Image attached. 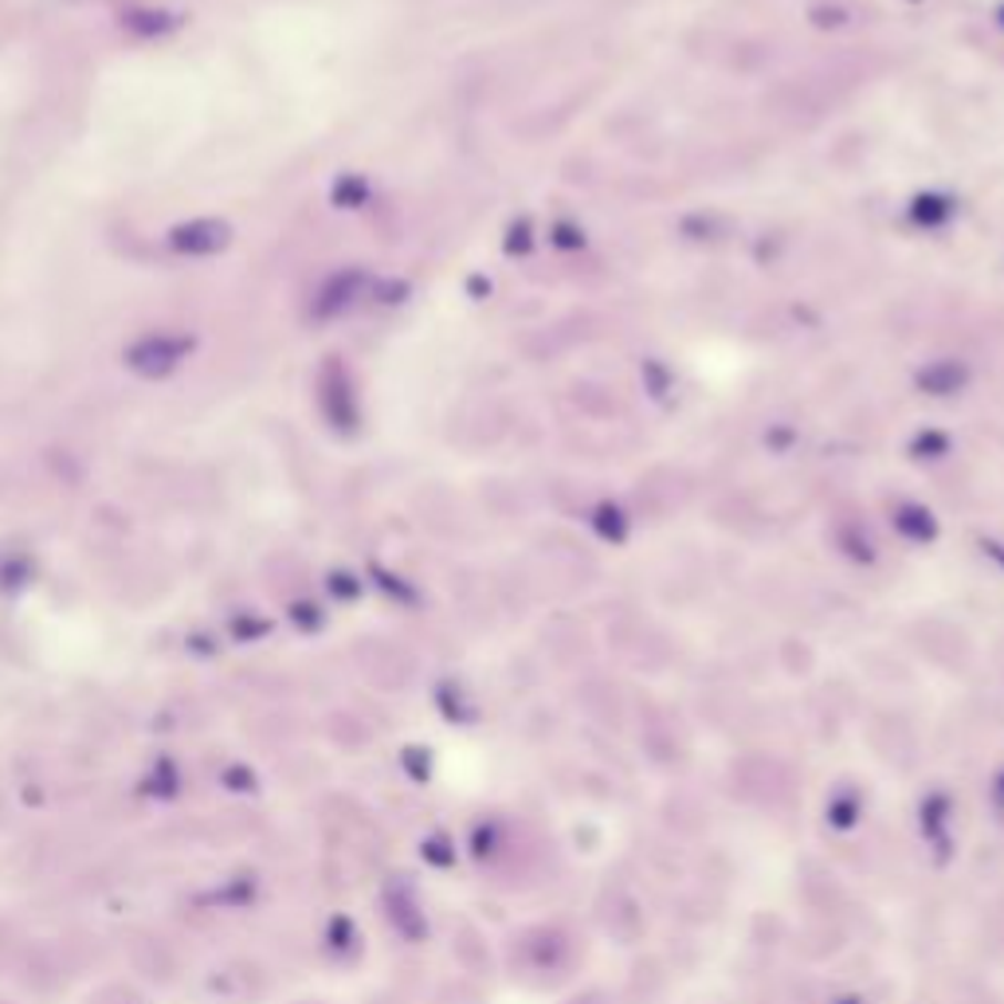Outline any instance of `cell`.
I'll return each mask as SVG.
<instances>
[{
	"mask_svg": "<svg viewBox=\"0 0 1004 1004\" xmlns=\"http://www.w3.org/2000/svg\"><path fill=\"white\" fill-rule=\"evenodd\" d=\"M193 353V338L189 334H146L126 350V365L138 377H169L180 361Z\"/></svg>",
	"mask_w": 1004,
	"mask_h": 1004,
	"instance_id": "cell-1",
	"label": "cell"
},
{
	"mask_svg": "<svg viewBox=\"0 0 1004 1004\" xmlns=\"http://www.w3.org/2000/svg\"><path fill=\"white\" fill-rule=\"evenodd\" d=\"M381 902H385L389 922H393V930L404 938V942H424V938H428V919H424L421 899H416V887L404 876L389 879Z\"/></svg>",
	"mask_w": 1004,
	"mask_h": 1004,
	"instance_id": "cell-2",
	"label": "cell"
},
{
	"mask_svg": "<svg viewBox=\"0 0 1004 1004\" xmlns=\"http://www.w3.org/2000/svg\"><path fill=\"white\" fill-rule=\"evenodd\" d=\"M950 825H953V800H950V793H942V789L927 793V797H922V805H919V832H922V840H927V848H930V856H934L938 867H945V863H950V856H953Z\"/></svg>",
	"mask_w": 1004,
	"mask_h": 1004,
	"instance_id": "cell-3",
	"label": "cell"
},
{
	"mask_svg": "<svg viewBox=\"0 0 1004 1004\" xmlns=\"http://www.w3.org/2000/svg\"><path fill=\"white\" fill-rule=\"evenodd\" d=\"M232 244V228L224 220H189V224H177L169 232V248L180 251V256H216Z\"/></svg>",
	"mask_w": 1004,
	"mask_h": 1004,
	"instance_id": "cell-4",
	"label": "cell"
},
{
	"mask_svg": "<svg viewBox=\"0 0 1004 1004\" xmlns=\"http://www.w3.org/2000/svg\"><path fill=\"white\" fill-rule=\"evenodd\" d=\"M322 408L338 428H353V396H350V381L338 365H330L322 373Z\"/></svg>",
	"mask_w": 1004,
	"mask_h": 1004,
	"instance_id": "cell-5",
	"label": "cell"
},
{
	"mask_svg": "<svg viewBox=\"0 0 1004 1004\" xmlns=\"http://www.w3.org/2000/svg\"><path fill=\"white\" fill-rule=\"evenodd\" d=\"M361 283H365V279H361L358 271H350V276H334L327 287H322V294H318L314 314H318V318H334V314H342V310L350 307L353 299H358Z\"/></svg>",
	"mask_w": 1004,
	"mask_h": 1004,
	"instance_id": "cell-6",
	"label": "cell"
},
{
	"mask_svg": "<svg viewBox=\"0 0 1004 1004\" xmlns=\"http://www.w3.org/2000/svg\"><path fill=\"white\" fill-rule=\"evenodd\" d=\"M919 385L934 396H950L965 385V365H958V361H934V365H927L919 373Z\"/></svg>",
	"mask_w": 1004,
	"mask_h": 1004,
	"instance_id": "cell-7",
	"label": "cell"
},
{
	"mask_svg": "<svg viewBox=\"0 0 1004 1004\" xmlns=\"http://www.w3.org/2000/svg\"><path fill=\"white\" fill-rule=\"evenodd\" d=\"M436 706H439V714H444L447 722H455V726H472V722L479 718V711H475V703L464 695L459 683H439Z\"/></svg>",
	"mask_w": 1004,
	"mask_h": 1004,
	"instance_id": "cell-8",
	"label": "cell"
},
{
	"mask_svg": "<svg viewBox=\"0 0 1004 1004\" xmlns=\"http://www.w3.org/2000/svg\"><path fill=\"white\" fill-rule=\"evenodd\" d=\"M122 24H126L134 35H165L177 28V17H173V12H157V9H134L122 17Z\"/></svg>",
	"mask_w": 1004,
	"mask_h": 1004,
	"instance_id": "cell-9",
	"label": "cell"
},
{
	"mask_svg": "<svg viewBox=\"0 0 1004 1004\" xmlns=\"http://www.w3.org/2000/svg\"><path fill=\"white\" fill-rule=\"evenodd\" d=\"M859 816H863V805H859V797L851 789H840L832 800H828V825H832L836 832H848V828H856Z\"/></svg>",
	"mask_w": 1004,
	"mask_h": 1004,
	"instance_id": "cell-10",
	"label": "cell"
},
{
	"mask_svg": "<svg viewBox=\"0 0 1004 1004\" xmlns=\"http://www.w3.org/2000/svg\"><path fill=\"white\" fill-rule=\"evenodd\" d=\"M498 848H503V825L498 820H479L472 828V856L479 863H490L498 856Z\"/></svg>",
	"mask_w": 1004,
	"mask_h": 1004,
	"instance_id": "cell-11",
	"label": "cell"
},
{
	"mask_svg": "<svg viewBox=\"0 0 1004 1004\" xmlns=\"http://www.w3.org/2000/svg\"><path fill=\"white\" fill-rule=\"evenodd\" d=\"M894 526H899V530L907 534L910 541H930V538H934V518H930L927 510H919V507H902L899 515H894Z\"/></svg>",
	"mask_w": 1004,
	"mask_h": 1004,
	"instance_id": "cell-12",
	"label": "cell"
},
{
	"mask_svg": "<svg viewBox=\"0 0 1004 1004\" xmlns=\"http://www.w3.org/2000/svg\"><path fill=\"white\" fill-rule=\"evenodd\" d=\"M401 765H404V773H408L416 785H428V777H432V749L428 746H404L401 749Z\"/></svg>",
	"mask_w": 1004,
	"mask_h": 1004,
	"instance_id": "cell-13",
	"label": "cell"
},
{
	"mask_svg": "<svg viewBox=\"0 0 1004 1004\" xmlns=\"http://www.w3.org/2000/svg\"><path fill=\"white\" fill-rule=\"evenodd\" d=\"M421 856H424V863H432V867H455V843L447 840L444 832H432L428 840L421 843Z\"/></svg>",
	"mask_w": 1004,
	"mask_h": 1004,
	"instance_id": "cell-14",
	"label": "cell"
},
{
	"mask_svg": "<svg viewBox=\"0 0 1004 1004\" xmlns=\"http://www.w3.org/2000/svg\"><path fill=\"white\" fill-rule=\"evenodd\" d=\"M177 785H180V777H177V769H173V762H157V769H154V777L146 782V793H157V797H177Z\"/></svg>",
	"mask_w": 1004,
	"mask_h": 1004,
	"instance_id": "cell-15",
	"label": "cell"
},
{
	"mask_svg": "<svg viewBox=\"0 0 1004 1004\" xmlns=\"http://www.w3.org/2000/svg\"><path fill=\"white\" fill-rule=\"evenodd\" d=\"M327 942H330V950H338V953H345L353 942H358V930H353V922L345 919V914H338V919H330Z\"/></svg>",
	"mask_w": 1004,
	"mask_h": 1004,
	"instance_id": "cell-16",
	"label": "cell"
},
{
	"mask_svg": "<svg viewBox=\"0 0 1004 1004\" xmlns=\"http://www.w3.org/2000/svg\"><path fill=\"white\" fill-rule=\"evenodd\" d=\"M950 213H953V205L945 197H919L914 200V216H919L922 224H942Z\"/></svg>",
	"mask_w": 1004,
	"mask_h": 1004,
	"instance_id": "cell-17",
	"label": "cell"
},
{
	"mask_svg": "<svg viewBox=\"0 0 1004 1004\" xmlns=\"http://www.w3.org/2000/svg\"><path fill=\"white\" fill-rule=\"evenodd\" d=\"M597 526H601L604 538H624V515H620L617 507H601V515H597Z\"/></svg>",
	"mask_w": 1004,
	"mask_h": 1004,
	"instance_id": "cell-18",
	"label": "cell"
},
{
	"mask_svg": "<svg viewBox=\"0 0 1004 1004\" xmlns=\"http://www.w3.org/2000/svg\"><path fill=\"white\" fill-rule=\"evenodd\" d=\"M334 197L342 200L345 208H353V205H361V200H365V185H361V180H342V185L334 189Z\"/></svg>",
	"mask_w": 1004,
	"mask_h": 1004,
	"instance_id": "cell-19",
	"label": "cell"
},
{
	"mask_svg": "<svg viewBox=\"0 0 1004 1004\" xmlns=\"http://www.w3.org/2000/svg\"><path fill=\"white\" fill-rule=\"evenodd\" d=\"M224 782L232 785V789L248 793V789H256V773H248V769H240V765H232V769H224Z\"/></svg>",
	"mask_w": 1004,
	"mask_h": 1004,
	"instance_id": "cell-20",
	"label": "cell"
},
{
	"mask_svg": "<svg viewBox=\"0 0 1004 1004\" xmlns=\"http://www.w3.org/2000/svg\"><path fill=\"white\" fill-rule=\"evenodd\" d=\"M294 620H302L307 628H314L318 624V609H310V604H299V609H294Z\"/></svg>",
	"mask_w": 1004,
	"mask_h": 1004,
	"instance_id": "cell-21",
	"label": "cell"
},
{
	"mask_svg": "<svg viewBox=\"0 0 1004 1004\" xmlns=\"http://www.w3.org/2000/svg\"><path fill=\"white\" fill-rule=\"evenodd\" d=\"M993 805H996V812H1004V769L996 773V782H993Z\"/></svg>",
	"mask_w": 1004,
	"mask_h": 1004,
	"instance_id": "cell-22",
	"label": "cell"
},
{
	"mask_svg": "<svg viewBox=\"0 0 1004 1004\" xmlns=\"http://www.w3.org/2000/svg\"><path fill=\"white\" fill-rule=\"evenodd\" d=\"M334 592H345V597H353V592H358V584H353L350 577H334Z\"/></svg>",
	"mask_w": 1004,
	"mask_h": 1004,
	"instance_id": "cell-23",
	"label": "cell"
},
{
	"mask_svg": "<svg viewBox=\"0 0 1004 1004\" xmlns=\"http://www.w3.org/2000/svg\"><path fill=\"white\" fill-rule=\"evenodd\" d=\"M832 1004H863V1001H859L856 993H848V996H840V1001H832Z\"/></svg>",
	"mask_w": 1004,
	"mask_h": 1004,
	"instance_id": "cell-24",
	"label": "cell"
}]
</instances>
